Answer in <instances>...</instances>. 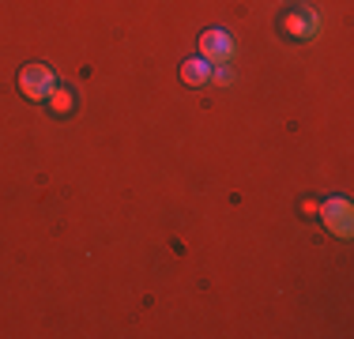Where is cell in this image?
I'll return each instance as SVG.
<instances>
[{
	"label": "cell",
	"mask_w": 354,
	"mask_h": 339,
	"mask_svg": "<svg viewBox=\"0 0 354 339\" xmlns=\"http://www.w3.org/2000/svg\"><path fill=\"white\" fill-rule=\"evenodd\" d=\"M181 80L189 83V87H204L207 80H212V64L204 61V57H185L181 61Z\"/></svg>",
	"instance_id": "6"
},
{
	"label": "cell",
	"mask_w": 354,
	"mask_h": 339,
	"mask_svg": "<svg viewBox=\"0 0 354 339\" xmlns=\"http://www.w3.org/2000/svg\"><path fill=\"white\" fill-rule=\"evenodd\" d=\"M317 211H320V200H317V196H306V200H301V215H317Z\"/></svg>",
	"instance_id": "8"
},
{
	"label": "cell",
	"mask_w": 354,
	"mask_h": 339,
	"mask_svg": "<svg viewBox=\"0 0 354 339\" xmlns=\"http://www.w3.org/2000/svg\"><path fill=\"white\" fill-rule=\"evenodd\" d=\"M275 27H279L290 42H313L317 30H320V15L309 4H298V0H294L279 19H275Z\"/></svg>",
	"instance_id": "1"
},
{
	"label": "cell",
	"mask_w": 354,
	"mask_h": 339,
	"mask_svg": "<svg viewBox=\"0 0 354 339\" xmlns=\"http://www.w3.org/2000/svg\"><path fill=\"white\" fill-rule=\"evenodd\" d=\"M212 83H218V87H230V83H234V72H230L226 64H215V68H212Z\"/></svg>",
	"instance_id": "7"
},
{
	"label": "cell",
	"mask_w": 354,
	"mask_h": 339,
	"mask_svg": "<svg viewBox=\"0 0 354 339\" xmlns=\"http://www.w3.org/2000/svg\"><path fill=\"white\" fill-rule=\"evenodd\" d=\"M53 83H57V75L49 72L46 64H27L19 72V95L30 98V102H46L49 91H53Z\"/></svg>",
	"instance_id": "4"
},
{
	"label": "cell",
	"mask_w": 354,
	"mask_h": 339,
	"mask_svg": "<svg viewBox=\"0 0 354 339\" xmlns=\"http://www.w3.org/2000/svg\"><path fill=\"white\" fill-rule=\"evenodd\" d=\"M200 57H204L207 64H226L234 57V38L226 27H207L204 34H200Z\"/></svg>",
	"instance_id": "3"
},
{
	"label": "cell",
	"mask_w": 354,
	"mask_h": 339,
	"mask_svg": "<svg viewBox=\"0 0 354 339\" xmlns=\"http://www.w3.org/2000/svg\"><path fill=\"white\" fill-rule=\"evenodd\" d=\"M320 223L328 226V234H335V237H351L354 234V208H351V200L347 196H328V200H320Z\"/></svg>",
	"instance_id": "2"
},
{
	"label": "cell",
	"mask_w": 354,
	"mask_h": 339,
	"mask_svg": "<svg viewBox=\"0 0 354 339\" xmlns=\"http://www.w3.org/2000/svg\"><path fill=\"white\" fill-rule=\"evenodd\" d=\"M46 106L53 109L57 117H72L75 106H80V98H75V91L68 87V83H53V91H49Z\"/></svg>",
	"instance_id": "5"
}]
</instances>
